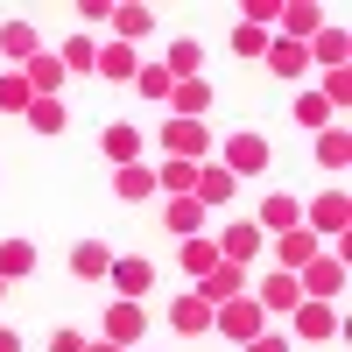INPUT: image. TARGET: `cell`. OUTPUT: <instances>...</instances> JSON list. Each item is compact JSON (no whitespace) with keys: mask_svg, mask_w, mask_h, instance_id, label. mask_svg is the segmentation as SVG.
<instances>
[{"mask_svg":"<svg viewBox=\"0 0 352 352\" xmlns=\"http://www.w3.org/2000/svg\"><path fill=\"white\" fill-rule=\"evenodd\" d=\"M212 148H219V134L204 120H169L162 127V155H176V162H212Z\"/></svg>","mask_w":352,"mask_h":352,"instance_id":"6da1fadb","label":"cell"},{"mask_svg":"<svg viewBox=\"0 0 352 352\" xmlns=\"http://www.w3.org/2000/svg\"><path fill=\"white\" fill-rule=\"evenodd\" d=\"M219 162H226L232 176H261V169H268V134H254V127H232V134L219 141Z\"/></svg>","mask_w":352,"mask_h":352,"instance_id":"7a4b0ae2","label":"cell"},{"mask_svg":"<svg viewBox=\"0 0 352 352\" xmlns=\"http://www.w3.org/2000/svg\"><path fill=\"white\" fill-rule=\"evenodd\" d=\"M212 324H219L226 338H240V345H247V338L268 331V310H261L254 296H232V303H219V310H212Z\"/></svg>","mask_w":352,"mask_h":352,"instance_id":"3957f363","label":"cell"},{"mask_svg":"<svg viewBox=\"0 0 352 352\" xmlns=\"http://www.w3.org/2000/svg\"><path fill=\"white\" fill-rule=\"evenodd\" d=\"M303 226L317 232V240H345V232H352V197H345V190H324V197L303 212Z\"/></svg>","mask_w":352,"mask_h":352,"instance_id":"277c9868","label":"cell"},{"mask_svg":"<svg viewBox=\"0 0 352 352\" xmlns=\"http://www.w3.org/2000/svg\"><path fill=\"white\" fill-rule=\"evenodd\" d=\"M296 282H303V296L331 303V296H345V261H338V254H317V261L296 268Z\"/></svg>","mask_w":352,"mask_h":352,"instance_id":"5b68a950","label":"cell"},{"mask_svg":"<svg viewBox=\"0 0 352 352\" xmlns=\"http://www.w3.org/2000/svg\"><path fill=\"white\" fill-rule=\"evenodd\" d=\"M232 190H240V176H232L219 155L212 162H197V184H190V197L204 204V212H219V204H232Z\"/></svg>","mask_w":352,"mask_h":352,"instance_id":"8992f818","label":"cell"},{"mask_svg":"<svg viewBox=\"0 0 352 352\" xmlns=\"http://www.w3.org/2000/svg\"><path fill=\"white\" fill-rule=\"evenodd\" d=\"M254 303L268 310V317H289V310L303 303V282H296V275H282V268H268V275L254 282Z\"/></svg>","mask_w":352,"mask_h":352,"instance_id":"52a82bcc","label":"cell"},{"mask_svg":"<svg viewBox=\"0 0 352 352\" xmlns=\"http://www.w3.org/2000/svg\"><path fill=\"white\" fill-rule=\"evenodd\" d=\"M317 254H324V240H317L310 226H289V232H275V268H282V275H296L303 261H317Z\"/></svg>","mask_w":352,"mask_h":352,"instance_id":"ba28073f","label":"cell"},{"mask_svg":"<svg viewBox=\"0 0 352 352\" xmlns=\"http://www.w3.org/2000/svg\"><path fill=\"white\" fill-rule=\"evenodd\" d=\"M141 331H148V310L127 303V296H113V303H106V331H99V338H113V345H141Z\"/></svg>","mask_w":352,"mask_h":352,"instance_id":"9c48e42d","label":"cell"},{"mask_svg":"<svg viewBox=\"0 0 352 352\" xmlns=\"http://www.w3.org/2000/svg\"><path fill=\"white\" fill-rule=\"evenodd\" d=\"M296 338H310V345H324V338H338V303H317V296H303L296 310Z\"/></svg>","mask_w":352,"mask_h":352,"instance_id":"30bf717a","label":"cell"},{"mask_svg":"<svg viewBox=\"0 0 352 352\" xmlns=\"http://www.w3.org/2000/svg\"><path fill=\"white\" fill-rule=\"evenodd\" d=\"M106 282L120 289L127 303H141V296H148V289H155V261H134V254L120 261V254H113V268H106Z\"/></svg>","mask_w":352,"mask_h":352,"instance_id":"8fae6325","label":"cell"},{"mask_svg":"<svg viewBox=\"0 0 352 352\" xmlns=\"http://www.w3.org/2000/svg\"><path fill=\"white\" fill-rule=\"evenodd\" d=\"M197 296L212 303V310H219V303H232V296H247V268H232V261L204 268V275H197Z\"/></svg>","mask_w":352,"mask_h":352,"instance_id":"7c38bea8","label":"cell"},{"mask_svg":"<svg viewBox=\"0 0 352 352\" xmlns=\"http://www.w3.org/2000/svg\"><path fill=\"white\" fill-rule=\"evenodd\" d=\"M282 43H310L317 28H324V8H317V0H282Z\"/></svg>","mask_w":352,"mask_h":352,"instance_id":"4fadbf2b","label":"cell"},{"mask_svg":"<svg viewBox=\"0 0 352 352\" xmlns=\"http://www.w3.org/2000/svg\"><path fill=\"white\" fill-rule=\"evenodd\" d=\"M21 78H28V92H36V99H56V92H64V64H56V50H36V56H28V64H21Z\"/></svg>","mask_w":352,"mask_h":352,"instance_id":"5bb4252c","label":"cell"},{"mask_svg":"<svg viewBox=\"0 0 352 352\" xmlns=\"http://www.w3.org/2000/svg\"><path fill=\"white\" fill-rule=\"evenodd\" d=\"M303 56H310V64H324V71H345L352 43H345V28H338V21H324V28H317V36L303 43Z\"/></svg>","mask_w":352,"mask_h":352,"instance_id":"9a60e30c","label":"cell"},{"mask_svg":"<svg viewBox=\"0 0 352 352\" xmlns=\"http://www.w3.org/2000/svg\"><path fill=\"white\" fill-rule=\"evenodd\" d=\"M99 148H106V162H113V169H127V162H141V127H134V120H106V134H99Z\"/></svg>","mask_w":352,"mask_h":352,"instance_id":"2e32d148","label":"cell"},{"mask_svg":"<svg viewBox=\"0 0 352 352\" xmlns=\"http://www.w3.org/2000/svg\"><path fill=\"white\" fill-rule=\"evenodd\" d=\"M134 71H141V56H134V43H113V36H106V50H99V64H92V78H106V85H134Z\"/></svg>","mask_w":352,"mask_h":352,"instance_id":"e0dca14e","label":"cell"},{"mask_svg":"<svg viewBox=\"0 0 352 352\" xmlns=\"http://www.w3.org/2000/svg\"><path fill=\"white\" fill-rule=\"evenodd\" d=\"M169 120H204V113H212V85H204V78H176L169 85Z\"/></svg>","mask_w":352,"mask_h":352,"instance_id":"ac0fdd59","label":"cell"},{"mask_svg":"<svg viewBox=\"0 0 352 352\" xmlns=\"http://www.w3.org/2000/svg\"><path fill=\"white\" fill-rule=\"evenodd\" d=\"M113 43H148L155 36V8H141V0H127V8H113Z\"/></svg>","mask_w":352,"mask_h":352,"instance_id":"d6986e66","label":"cell"},{"mask_svg":"<svg viewBox=\"0 0 352 352\" xmlns=\"http://www.w3.org/2000/svg\"><path fill=\"white\" fill-rule=\"evenodd\" d=\"M113 197H120V204H148V197H155V169H148V162L113 169Z\"/></svg>","mask_w":352,"mask_h":352,"instance_id":"ffe728a7","label":"cell"},{"mask_svg":"<svg viewBox=\"0 0 352 352\" xmlns=\"http://www.w3.org/2000/svg\"><path fill=\"white\" fill-rule=\"evenodd\" d=\"M289 226H303V204H296V197H282V190H268V197H261L254 232H289Z\"/></svg>","mask_w":352,"mask_h":352,"instance_id":"44dd1931","label":"cell"},{"mask_svg":"<svg viewBox=\"0 0 352 352\" xmlns=\"http://www.w3.org/2000/svg\"><path fill=\"white\" fill-rule=\"evenodd\" d=\"M254 254H261V232H254V219H240V226H226V232H219V261L247 268Z\"/></svg>","mask_w":352,"mask_h":352,"instance_id":"7402d4cb","label":"cell"},{"mask_svg":"<svg viewBox=\"0 0 352 352\" xmlns=\"http://www.w3.org/2000/svg\"><path fill=\"white\" fill-rule=\"evenodd\" d=\"M162 219H169L176 240H197V232H204V204L197 197H162Z\"/></svg>","mask_w":352,"mask_h":352,"instance_id":"603a6c76","label":"cell"},{"mask_svg":"<svg viewBox=\"0 0 352 352\" xmlns=\"http://www.w3.org/2000/svg\"><path fill=\"white\" fill-rule=\"evenodd\" d=\"M106 268H113V247H106V240H78V247H71V275H78V282H99Z\"/></svg>","mask_w":352,"mask_h":352,"instance_id":"cb8c5ba5","label":"cell"},{"mask_svg":"<svg viewBox=\"0 0 352 352\" xmlns=\"http://www.w3.org/2000/svg\"><path fill=\"white\" fill-rule=\"evenodd\" d=\"M169 331H212V303H204L197 289H190V296H176V303H169Z\"/></svg>","mask_w":352,"mask_h":352,"instance_id":"d4e9b609","label":"cell"},{"mask_svg":"<svg viewBox=\"0 0 352 352\" xmlns=\"http://www.w3.org/2000/svg\"><path fill=\"white\" fill-rule=\"evenodd\" d=\"M43 50V36H36V21H8L0 28V56H14V64H28V56Z\"/></svg>","mask_w":352,"mask_h":352,"instance_id":"484cf974","label":"cell"},{"mask_svg":"<svg viewBox=\"0 0 352 352\" xmlns=\"http://www.w3.org/2000/svg\"><path fill=\"white\" fill-rule=\"evenodd\" d=\"M21 127H28V134H50V141H56V134H64V99H28Z\"/></svg>","mask_w":352,"mask_h":352,"instance_id":"4316f807","label":"cell"},{"mask_svg":"<svg viewBox=\"0 0 352 352\" xmlns=\"http://www.w3.org/2000/svg\"><path fill=\"white\" fill-rule=\"evenodd\" d=\"M261 64H268L275 78H296L310 56H303V43H282V36H268V50H261Z\"/></svg>","mask_w":352,"mask_h":352,"instance_id":"83f0119b","label":"cell"},{"mask_svg":"<svg viewBox=\"0 0 352 352\" xmlns=\"http://www.w3.org/2000/svg\"><path fill=\"white\" fill-rule=\"evenodd\" d=\"M190 184H197V162H176V155H162V169H155V190H162V197H190Z\"/></svg>","mask_w":352,"mask_h":352,"instance_id":"f1b7e54d","label":"cell"},{"mask_svg":"<svg viewBox=\"0 0 352 352\" xmlns=\"http://www.w3.org/2000/svg\"><path fill=\"white\" fill-rule=\"evenodd\" d=\"M317 162L338 176V169L352 162V134H345V127H324V134H317Z\"/></svg>","mask_w":352,"mask_h":352,"instance_id":"f546056e","label":"cell"},{"mask_svg":"<svg viewBox=\"0 0 352 352\" xmlns=\"http://www.w3.org/2000/svg\"><path fill=\"white\" fill-rule=\"evenodd\" d=\"M28 268H36V247L28 240H0V282H21Z\"/></svg>","mask_w":352,"mask_h":352,"instance_id":"4dcf8cb0","label":"cell"},{"mask_svg":"<svg viewBox=\"0 0 352 352\" xmlns=\"http://www.w3.org/2000/svg\"><path fill=\"white\" fill-rule=\"evenodd\" d=\"M162 71H169V78H197V71H204V50H197V43H169Z\"/></svg>","mask_w":352,"mask_h":352,"instance_id":"1f68e13d","label":"cell"},{"mask_svg":"<svg viewBox=\"0 0 352 352\" xmlns=\"http://www.w3.org/2000/svg\"><path fill=\"white\" fill-rule=\"evenodd\" d=\"M56 64H64V71H92V64H99V43H92V36H71L64 50H56Z\"/></svg>","mask_w":352,"mask_h":352,"instance_id":"d6a6232c","label":"cell"},{"mask_svg":"<svg viewBox=\"0 0 352 352\" xmlns=\"http://www.w3.org/2000/svg\"><path fill=\"white\" fill-rule=\"evenodd\" d=\"M176 261H184L190 275H204V268H219V240H184V247H176Z\"/></svg>","mask_w":352,"mask_h":352,"instance_id":"836d02e7","label":"cell"},{"mask_svg":"<svg viewBox=\"0 0 352 352\" xmlns=\"http://www.w3.org/2000/svg\"><path fill=\"white\" fill-rule=\"evenodd\" d=\"M28 99H36V92H28V78H21V71H0V113H28Z\"/></svg>","mask_w":352,"mask_h":352,"instance_id":"e575fe53","label":"cell"},{"mask_svg":"<svg viewBox=\"0 0 352 352\" xmlns=\"http://www.w3.org/2000/svg\"><path fill=\"white\" fill-rule=\"evenodd\" d=\"M169 85H176V78H169L162 64H141V71H134V92H141V99H155V106L169 99Z\"/></svg>","mask_w":352,"mask_h":352,"instance_id":"d590c367","label":"cell"},{"mask_svg":"<svg viewBox=\"0 0 352 352\" xmlns=\"http://www.w3.org/2000/svg\"><path fill=\"white\" fill-rule=\"evenodd\" d=\"M317 99H324L331 113H338V106H352V71H324V92H317Z\"/></svg>","mask_w":352,"mask_h":352,"instance_id":"8d00e7d4","label":"cell"},{"mask_svg":"<svg viewBox=\"0 0 352 352\" xmlns=\"http://www.w3.org/2000/svg\"><path fill=\"white\" fill-rule=\"evenodd\" d=\"M247 28H268V36H275V21H282V0H247Z\"/></svg>","mask_w":352,"mask_h":352,"instance_id":"74e56055","label":"cell"},{"mask_svg":"<svg viewBox=\"0 0 352 352\" xmlns=\"http://www.w3.org/2000/svg\"><path fill=\"white\" fill-rule=\"evenodd\" d=\"M261 50H268V28H232V56H261Z\"/></svg>","mask_w":352,"mask_h":352,"instance_id":"f35d334b","label":"cell"},{"mask_svg":"<svg viewBox=\"0 0 352 352\" xmlns=\"http://www.w3.org/2000/svg\"><path fill=\"white\" fill-rule=\"evenodd\" d=\"M296 120H303V127H317V134H324V127H331V106H324V99L310 92V99H296Z\"/></svg>","mask_w":352,"mask_h":352,"instance_id":"ab89813d","label":"cell"},{"mask_svg":"<svg viewBox=\"0 0 352 352\" xmlns=\"http://www.w3.org/2000/svg\"><path fill=\"white\" fill-rule=\"evenodd\" d=\"M78 21H85V28H99V21H113V8H106V0H78Z\"/></svg>","mask_w":352,"mask_h":352,"instance_id":"60d3db41","label":"cell"},{"mask_svg":"<svg viewBox=\"0 0 352 352\" xmlns=\"http://www.w3.org/2000/svg\"><path fill=\"white\" fill-rule=\"evenodd\" d=\"M247 352H289V331H261V338H247Z\"/></svg>","mask_w":352,"mask_h":352,"instance_id":"b9f144b4","label":"cell"},{"mask_svg":"<svg viewBox=\"0 0 352 352\" xmlns=\"http://www.w3.org/2000/svg\"><path fill=\"white\" fill-rule=\"evenodd\" d=\"M50 352H85V331H71V324H64V331L50 338Z\"/></svg>","mask_w":352,"mask_h":352,"instance_id":"7bdbcfd3","label":"cell"},{"mask_svg":"<svg viewBox=\"0 0 352 352\" xmlns=\"http://www.w3.org/2000/svg\"><path fill=\"white\" fill-rule=\"evenodd\" d=\"M85 352H127V345H113V338H85Z\"/></svg>","mask_w":352,"mask_h":352,"instance_id":"ee69618b","label":"cell"},{"mask_svg":"<svg viewBox=\"0 0 352 352\" xmlns=\"http://www.w3.org/2000/svg\"><path fill=\"white\" fill-rule=\"evenodd\" d=\"M0 352H21V338H14V331H8V324H0Z\"/></svg>","mask_w":352,"mask_h":352,"instance_id":"f6af8a7d","label":"cell"},{"mask_svg":"<svg viewBox=\"0 0 352 352\" xmlns=\"http://www.w3.org/2000/svg\"><path fill=\"white\" fill-rule=\"evenodd\" d=\"M0 296H8V282H0Z\"/></svg>","mask_w":352,"mask_h":352,"instance_id":"bcb514c9","label":"cell"}]
</instances>
